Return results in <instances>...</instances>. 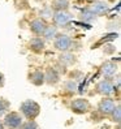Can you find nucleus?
<instances>
[{"label":"nucleus","instance_id":"2","mask_svg":"<svg viewBox=\"0 0 121 129\" xmlns=\"http://www.w3.org/2000/svg\"><path fill=\"white\" fill-rule=\"evenodd\" d=\"M73 39L68 34H57L54 39V47L60 52H68L72 50Z\"/></svg>","mask_w":121,"mask_h":129},{"label":"nucleus","instance_id":"3","mask_svg":"<svg viewBox=\"0 0 121 129\" xmlns=\"http://www.w3.org/2000/svg\"><path fill=\"white\" fill-rule=\"evenodd\" d=\"M70 111L77 115H85L91 111V103L85 98H75L70 102Z\"/></svg>","mask_w":121,"mask_h":129},{"label":"nucleus","instance_id":"20","mask_svg":"<svg viewBox=\"0 0 121 129\" xmlns=\"http://www.w3.org/2000/svg\"><path fill=\"white\" fill-rule=\"evenodd\" d=\"M9 108H11V103L7 101V99H0V117L2 116H5L7 113L9 112Z\"/></svg>","mask_w":121,"mask_h":129},{"label":"nucleus","instance_id":"9","mask_svg":"<svg viewBox=\"0 0 121 129\" xmlns=\"http://www.w3.org/2000/svg\"><path fill=\"white\" fill-rule=\"evenodd\" d=\"M60 80H61V77H60V73L57 72V69L48 67L44 72V83H47L50 86H55L60 82Z\"/></svg>","mask_w":121,"mask_h":129},{"label":"nucleus","instance_id":"1","mask_svg":"<svg viewBox=\"0 0 121 129\" xmlns=\"http://www.w3.org/2000/svg\"><path fill=\"white\" fill-rule=\"evenodd\" d=\"M20 112L22 116L27 120H35L38 116L41 115V106L35 101L27 99L20 104Z\"/></svg>","mask_w":121,"mask_h":129},{"label":"nucleus","instance_id":"5","mask_svg":"<svg viewBox=\"0 0 121 129\" xmlns=\"http://www.w3.org/2000/svg\"><path fill=\"white\" fill-rule=\"evenodd\" d=\"M96 93L98 94H100L103 96H111L115 94V83L112 82V80H107V78H104V80H100L99 82L96 83Z\"/></svg>","mask_w":121,"mask_h":129},{"label":"nucleus","instance_id":"12","mask_svg":"<svg viewBox=\"0 0 121 129\" xmlns=\"http://www.w3.org/2000/svg\"><path fill=\"white\" fill-rule=\"evenodd\" d=\"M75 63H77V57H75L74 54H72V52H61L59 56V64L61 67H72L74 65Z\"/></svg>","mask_w":121,"mask_h":129},{"label":"nucleus","instance_id":"7","mask_svg":"<svg viewBox=\"0 0 121 129\" xmlns=\"http://www.w3.org/2000/svg\"><path fill=\"white\" fill-rule=\"evenodd\" d=\"M73 16L68 11H60V12H54L52 14V21H54L55 26H66L72 21Z\"/></svg>","mask_w":121,"mask_h":129},{"label":"nucleus","instance_id":"18","mask_svg":"<svg viewBox=\"0 0 121 129\" xmlns=\"http://www.w3.org/2000/svg\"><path fill=\"white\" fill-rule=\"evenodd\" d=\"M81 20L85 21V22H89V24H91L93 21L96 20V14L90 8H85L84 11L81 12Z\"/></svg>","mask_w":121,"mask_h":129},{"label":"nucleus","instance_id":"23","mask_svg":"<svg viewBox=\"0 0 121 129\" xmlns=\"http://www.w3.org/2000/svg\"><path fill=\"white\" fill-rule=\"evenodd\" d=\"M0 129H4V125H3V121L0 120Z\"/></svg>","mask_w":121,"mask_h":129},{"label":"nucleus","instance_id":"21","mask_svg":"<svg viewBox=\"0 0 121 129\" xmlns=\"http://www.w3.org/2000/svg\"><path fill=\"white\" fill-rule=\"evenodd\" d=\"M20 129H41V128H39V125H38V123L35 120H27L25 123H22Z\"/></svg>","mask_w":121,"mask_h":129},{"label":"nucleus","instance_id":"24","mask_svg":"<svg viewBox=\"0 0 121 129\" xmlns=\"http://www.w3.org/2000/svg\"><path fill=\"white\" fill-rule=\"evenodd\" d=\"M68 2H69V0H68Z\"/></svg>","mask_w":121,"mask_h":129},{"label":"nucleus","instance_id":"15","mask_svg":"<svg viewBox=\"0 0 121 129\" xmlns=\"http://www.w3.org/2000/svg\"><path fill=\"white\" fill-rule=\"evenodd\" d=\"M59 34V30H57V26L55 25H47V27L44 29V31L42 34V39L43 41H52L55 39V37Z\"/></svg>","mask_w":121,"mask_h":129},{"label":"nucleus","instance_id":"8","mask_svg":"<svg viewBox=\"0 0 121 129\" xmlns=\"http://www.w3.org/2000/svg\"><path fill=\"white\" fill-rule=\"evenodd\" d=\"M117 71H118L117 64L113 63V61H111V60H108V61H104V63L100 65V72H102V74H103L107 80H111V78L115 77V76L117 74Z\"/></svg>","mask_w":121,"mask_h":129},{"label":"nucleus","instance_id":"11","mask_svg":"<svg viewBox=\"0 0 121 129\" xmlns=\"http://www.w3.org/2000/svg\"><path fill=\"white\" fill-rule=\"evenodd\" d=\"M27 48L34 54H42L46 48V42L42 39V37H33L27 43Z\"/></svg>","mask_w":121,"mask_h":129},{"label":"nucleus","instance_id":"16","mask_svg":"<svg viewBox=\"0 0 121 129\" xmlns=\"http://www.w3.org/2000/svg\"><path fill=\"white\" fill-rule=\"evenodd\" d=\"M69 2L68 0H52L51 2V9H54L55 12L60 11H68L69 9Z\"/></svg>","mask_w":121,"mask_h":129},{"label":"nucleus","instance_id":"19","mask_svg":"<svg viewBox=\"0 0 121 129\" xmlns=\"http://www.w3.org/2000/svg\"><path fill=\"white\" fill-rule=\"evenodd\" d=\"M109 116H111V120L113 121V123L120 124V121H121V107H120V104H116L115 110L112 111V113Z\"/></svg>","mask_w":121,"mask_h":129},{"label":"nucleus","instance_id":"4","mask_svg":"<svg viewBox=\"0 0 121 129\" xmlns=\"http://www.w3.org/2000/svg\"><path fill=\"white\" fill-rule=\"evenodd\" d=\"M24 120H22V115L16 111H11L4 116L3 120V125L7 126L8 129H20V126L22 125Z\"/></svg>","mask_w":121,"mask_h":129},{"label":"nucleus","instance_id":"13","mask_svg":"<svg viewBox=\"0 0 121 129\" xmlns=\"http://www.w3.org/2000/svg\"><path fill=\"white\" fill-rule=\"evenodd\" d=\"M27 80L30 83H33L34 86H42L44 83V72L35 69L33 72H30L27 76Z\"/></svg>","mask_w":121,"mask_h":129},{"label":"nucleus","instance_id":"14","mask_svg":"<svg viewBox=\"0 0 121 129\" xmlns=\"http://www.w3.org/2000/svg\"><path fill=\"white\" fill-rule=\"evenodd\" d=\"M90 9L96 14V17L98 16H103V14H107L108 11H109L108 5L105 4L104 2H94L91 4V7H90Z\"/></svg>","mask_w":121,"mask_h":129},{"label":"nucleus","instance_id":"10","mask_svg":"<svg viewBox=\"0 0 121 129\" xmlns=\"http://www.w3.org/2000/svg\"><path fill=\"white\" fill-rule=\"evenodd\" d=\"M47 22L46 20H43V18H35L29 24V29H30V31H31L35 37H41L44 31V29L47 27Z\"/></svg>","mask_w":121,"mask_h":129},{"label":"nucleus","instance_id":"22","mask_svg":"<svg viewBox=\"0 0 121 129\" xmlns=\"http://www.w3.org/2000/svg\"><path fill=\"white\" fill-rule=\"evenodd\" d=\"M4 83H5V77H4V74L0 72V87H3Z\"/></svg>","mask_w":121,"mask_h":129},{"label":"nucleus","instance_id":"17","mask_svg":"<svg viewBox=\"0 0 121 129\" xmlns=\"http://www.w3.org/2000/svg\"><path fill=\"white\" fill-rule=\"evenodd\" d=\"M63 91L66 93V94H74V93H77V89H78V83L77 81H74V80H66L64 82V85H63Z\"/></svg>","mask_w":121,"mask_h":129},{"label":"nucleus","instance_id":"6","mask_svg":"<svg viewBox=\"0 0 121 129\" xmlns=\"http://www.w3.org/2000/svg\"><path fill=\"white\" fill-rule=\"evenodd\" d=\"M115 107H116V102L111 96H103V99H100L99 103H98V111L103 116H109L112 111L115 110Z\"/></svg>","mask_w":121,"mask_h":129}]
</instances>
